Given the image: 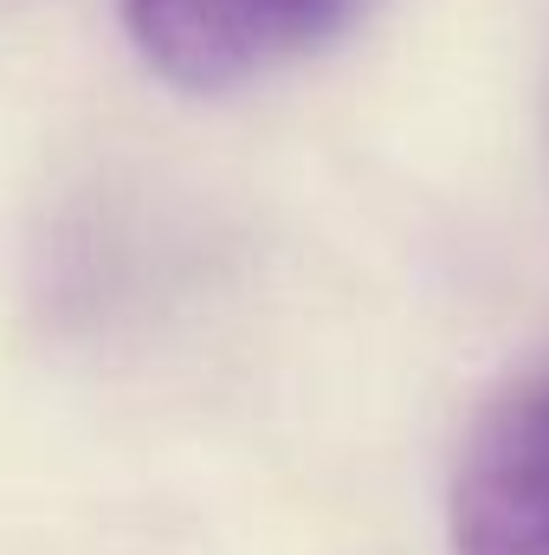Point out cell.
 I'll return each mask as SVG.
<instances>
[{"mask_svg":"<svg viewBox=\"0 0 549 555\" xmlns=\"http://www.w3.org/2000/svg\"><path fill=\"white\" fill-rule=\"evenodd\" d=\"M375 0H124L137 52L181 91H233L349 33Z\"/></svg>","mask_w":549,"mask_h":555,"instance_id":"1","label":"cell"},{"mask_svg":"<svg viewBox=\"0 0 549 555\" xmlns=\"http://www.w3.org/2000/svg\"><path fill=\"white\" fill-rule=\"evenodd\" d=\"M459 555H549V375L524 382L472 433L452 478Z\"/></svg>","mask_w":549,"mask_h":555,"instance_id":"2","label":"cell"}]
</instances>
